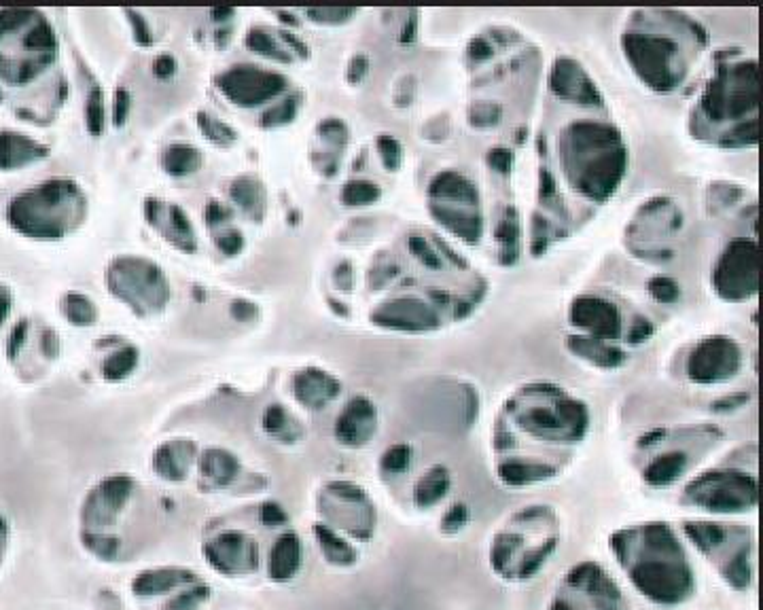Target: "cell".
Returning a JSON list of instances; mask_svg holds the SVG:
<instances>
[{"instance_id": "1", "label": "cell", "mask_w": 763, "mask_h": 610, "mask_svg": "<svg viewBox=\"0 0 763 610\" xmlns=\"http://www.w3.org/2000/svg\"><path fill=\"white\" fill-rule=\"evenodd\" d=\"M566 172L585 197L605 202L626 174V147L611 125L575 123L566 134Z\"/></svg>"}, {"instance_id": "2", "label": "cell", "mask_w": 763, "mask_h": 610, "mask_svg": "<svg viewBox=\"0 0 763 610\" xmlns=\"http://www.w3.org/2000/svg\"><path fill=\"white\" fill-rule=\"evenodd\" d=\"M87 212V197L68 178H53L15 195L7 206L9 225L32 240H62L79 227Z\"/></svg>"}, {"instance_id": "3", "label": "cell", "mask_w": 763, "mask_h": 610, "mask_svg": "<svg viewBox=\"0 0 763 610\" xmlns=\"http://www.w3.org/2000/svg\"><path fill=\"white\" fill-rule=\"evenodd\" d=\"M136 492V481L126 473L100 479L87 490L79 509V541L87 553L100 562H119L123 558L121 538L115 526L128 511Z\"/></svg>"}, {"instance_id": "4", "label": "cell", "mask_w": 763, "mask_h": 610, "mask_svg": "<svg viewBox=\"0 0 763 610\" xmlns=\"http://www.w3.org/2000/svg\"><path fill=\"white\" fill-rule=\"evenodd\" d=\"M130 591L140 610H200L210 600V585L198 572L181 566L140 570Z\"/></svg>"}, {"instance_id": "5", "label": "cell", "mask_w": 763, "mask_h": 610, "mask_svg": "<svg viewBox=\"0 0 763 610\" xmlns=\"http://www.w3.org/2000/svg\"><path fill=\"white\" fill-rule=\"evenodd\" d=\"M106 286L138 316L162 312L170 297V282L164 269L143 257H117L106 269Z\"/></svg>"}, {"instance_id": "6", "label": "cell", "mask_w": 763, "mask_h": 610, "mask_svg": "<svg viewBox=\"0 0 763 610\" xmlns=\"http://www.w3.org/2000/svg\"><path fill=\"white\" fill-rule=\"evenodd\" d=\"M626 58L632 68L645 83L655 89H672L681 81L683 64L681 53L677 51V43L668 37H658V34H643V32H626L624 37Z\"/></svg>"}, {"instance_id": "7", "label": "cell", "mask_w": 763, "mask_h": 610, "mask_svg": "<svg viewBox=\"0 0 763 610\" xmlns=\"http://www.w3.org/2000/svg\"><path fill=\"white\" fill-rule=\"evenodd\" d=\"M757 109V70L755 62H742L721 70L708 85L702 98V111L708 119H738Z\"/></svg>"}, {"instance_id": "8", "label": "cell", "mask_w": 763, "mask_h": 610, "mask_svg": "<svg viewBox=\"0 0 763 610\" xmlns=\"http://www.w3.org/2000/svg\"><path fill=\"white\" fill-rule=\"evenodd\" d=\"M219 92L238 106L251 109L265 102H272L282 92H287L289 79L276 70H265L253 64L232 66L217 77Z\"/></svg>"}, {"instance_id": "9", "label": "cell", "mask_w": 763, "mask_h": 610, "mask_svg": "<svg viewBox=\"0 0 763 610\" xmlns=\"http://www.w3.org/2000/svg\"><path fill=\"white\" fill-rule=\"evenodd\" d=\"M715 291L725 301H744L759 289L757 244L736 240L723 250L713 274Z\"/></svg>"}, {"instance_id": "10", "label": "cell", "mask_w": 763, "mask_h": 610, "mask_svg": "<svg viewBox=\"0 0 763 610\" xmlns=\"http://www.w3.org/2000/svg\"><path fill=\"white\" fill-rule=\"evenodd\" d=\"M206 564L221 577L238 579L259 570V545L242 530L225 528L206 538L202 545Z\"/></svg>"}, {"instance_id": "11", "label": "cell", "mask_w": 763, "mask_h": 610, "mask_svg": "<svg viewBox=\"0 0 763 610\" xmlns=\"http://www.w3.org/2000/svg\"><path fill=\"white\" fill-rule=\"evenodd\" d=\"M742 365V352L732 337H708L691 352L687 371L691 380L711 384L732 378Z\"/></svg>"}, {"instance_id": "12", "label": "cell", "mask_w": 763, "mask_h": 610, "mask_svg": "<svg viewBox=\"0 0 763 610\" xmlns=\"http://www.w3.org/2000/svg\"><path fill=\"white\" fill-rule=\"evenodd\" d=\"M145 219L153 229L162 233L166 242L183 250V253H195V248H198V233H195L189 214L181 206L159 200H147Z\"/></svg>"}, {"instance_id": "13", "label": "cell", "mask_w": 763, "mask_h": 610, "mask_svg": "<svg viewBox=\"0 0 763 610\" xmlns=\"http://www.w3.org/2000/svg\"><path fill=\"white\" fill-rule=\"evenodd\" d=\"M371 322L397 331H429L439 325V318L424 301L401 297L386 301L376 312H371Z\"/></svg>"}, {"instance_id": "14", "label": "cell", "mask_w": 763, "mask_h": 610, "mask_svg": "<svg viewBox=\"0 0 763 610\" xmlns=\"http://www.w3.org/2000/svg\"><path fill=\"white\" fill-rule=\"evenodd\" d=\"M571 322L596 339H615L621 335V316L613 303L598 297H581L571 308Z\"/></svg>"}, {"instance_id": "15", "label": "cell", "mask_w": 763, "mask_h": 610, "mask_svg": "<svg viewBox=\"0 0 763 610\" xmlns=\"http://www.w3.org/2000/svg\"><path fill=\"white\" fill-rule=\"evenodd\" d=\"M195 456H198V445H195L193 439H168L162 445H157V450L153 452L151 469L159 479L181 483L187 479Z\"/></svg>"}, {"instance_id": "16", "label": "cell", "mask_w": 763, "mask_h": 610, "mask_svg": "<svg viewBox=\"0 0 763 610\" xmlns=\"http://www.w3.org/2000/svg\"><path fill=\"white\" fill-rule=\"evenodd\" d=\"M376 422V407L365 397H357L344 407L342 416L337 418L335 435L340 443L348 447H359L365 445L371 435L376 433Z\"/></svg>"}, {"instance_id": "17", "label": "cell", "mask_w": 763, "mask_h": 610, "mask_svg": "<svg viewBox=\"0 0 763 610\" xmlns=\"http://www.w3.org/2000/svg\"><path fill=\"white\" fill-rule=\"evenodd\" d=\"M293 397L308 409L327 407L342 390V384L321 369H304L291 380Z\"/></svg>"}, {"instance_id": "18", "label": "cell", "mask_w": 763, "mask_h": 610, "mask_svg": "<svg viewBox=\"0 0 763 610\" xmlns=\"http://www.w3.org/2000/svg\"><path fill=\"white\" fill-rule=\"evenodd\" d=\"M552 89L556 96L564 100H575L585 104H600V94L590 81V77L583 73V68L573 60H558L552 73Z\"/></svg>"}, {"instance_id": "19", "label": "cell", "mask_w": 763, "mask_h": 610, "mask_svg": "<svg viewBox=\"0 0 763 610\" xmlns=\"http://www.w3.org/2000/svg\"><path fill=\"white\" fill-rule=\"evenodd\" d=\"M198 469L208 490H225L238 479L240 462L225 447H208L198 458Z\"/></svg>"}, {"instance_id": "20", "label": "cell", "mask_w": 763, "mask_h": 610, "mask_svg": "<svg viewBox=\"0 0 763 610\" xmlns=\"http://www.w3.org/2000/svg\"><path fill=\"white\" fill-rule=\"evenodd\" d=\"M47 155L41 142L28 138L26 134L3 132L0 134V170H17L34 164Z\"/></svg>"}, {"instance_id": "21", "label": "cell", "mask_w": 763, "mask_h": 610, "mask_svg": "<svg viewBox=\"0 0 763 610\" xmlns=\"http://www.w3.org/2000/svg\"><path fill=\"white\" fill-rule=\"evenodd\" d=\"M301 566V545L293 532L278 536L268 555V574L274 581H287Z\"/></svg>"}, {"instance_id": "22", "label": "cell", "mask_w": 763, "mask_h": 610, "mask_svg": "<svg viewBox=\"0 0 763 610\" xmlns=\"http://www.w3.org/2000/svg\"><path fill=\"white\" fill-rule=\"evenodd\" d=\"M229 197H232V202L246 214V217H251L255 221L263 219L265 202L268 200H265V189L259 178L251 174L236 178L232 187H229Z\"/></svg>"}, {"instance_id": "23", "label": "cell", "mask_w": 763, "mask_h": 610, "mask_svg": "<svg viewBox=\"0 0 763 610\" xmlns=\"http://www.w3.org/2000/svg\"><path fill=\"white\" fill-rule=\"evenodd\" d=\"M204 166V153L187 145V142H174V145L166 147L162 153V168L168 176L185 178L198 172Z\"/></svg>"}, {"instance_id": "24", "label": "cell", "mask_w": 763, "mask_h": 610, "mask_svg": "<svg viewBox=\"0 0 763 610\" xmlns=\"http://www.w3.org/2000/svg\"><path fill=\"white\" fill-rule=\"evenodd\" d=\"M429 195L433 200H452L473 206L477 204V189L467 181L465 176H460L456 172H443L433 178V183L429 187Z\"/></svg>"}, {"instance_id": "25", "label": "cell", "mask_w": 763, "mask_h": 610, "mask_svg": "<svg viewBox=\"0 0 763 610\" xmlns=\"http://www.w3.org/2000/svg\"><path fill=\"white\" fill-rule=\"evenodd\" d=\"M246 47L251 49L253 53H257V56L265 58V60H272V62H278V64H291L293 58L291 53L285 49V45H282V41L276 37H272V32L268 28H251L246 34Z\"/></svg>"}, {"instance_id": "26", "label": "cell", "mask_w": 763, "mask_h": 610, "mask_svg": "<svg viewBox=\"0 0 763 610\" xmlns=\"http://www.w3.org/2000/svg\"><path fill=\"white\" fill-rule=\"evenodd\" d=\"M431 212L435 214L441 225H446L452 233H456V236H460L463 240L477 242L479 236H482V221L473 217V214H467L463 210L458 212L454 208H439L433 204H431Z\"/></svg>"}, {"instance_id": "27", "label": "cell", "mask_w": 763, "mask_h": 610, "mask_svg": "<svg viewBox=\"0 0 763 610\" xmlns=\"http://www.w3.org/2000/svg\"><path fill=\"white\" fill-rule=\"evenodd\" d=\"M62 316L75 327H94L98 322L96 303L83 293H66L60 303Z\"/></svg>"}, {"instance_id": "28", "label": "cell", "mask_w": 763, "mask_h": 610, "mask_svg": "<svg viewBox=\"0 0 763 610\" xmlns=\"http://www.w3.org/2000/svg\"><path fill=\"white\" fill-rule=\"evenodd\" d=\"M138 356H140V352L136 346H123V348L111 352L100 365L102 378L106 382H121V380L130 378L134 369L138 367Z\"/></svg>"}, {"instance_id": "29", "label": "cell", "mask_w": 763, "mask_h": 610, "mask_svg": "<svg viewBox=\"0 0 763 610\" xmlns=\"http://www.w3.org/2000/svg\"><path fill=\"white\" fill-rule=\"evenodd\" d=\"M569 346L577 354L590 358V361H594L598 365H605V367H615L617 363L624 361V352H619L613 346H607L605 342H602V339H596V337H571Z\"/></svg>"}, {"instance_id": "30", "label": "cell", "mask_w": 763, "mask_h": 610, "mask_svg": "<svg viewBox=\"0 0 763 610\" xmlns=\"http://www.w3.org/2000/svg\"><path fill=\"white\" fill-rule=\"evenodd\" d=\"M198 128L212 142V145H217L221 149L234 147L238 142V132L232 128V125L221 121L219 117H215L208 111L198 113Z\"/></svg>"}, {"instance_id": "31", "label": "cell", "mask_w": 763, "mask_h": 610, "mask_svg": "<svg viewBox=\"0 0 763 610\" xmlns=\"http://www.w3.org/2000/svg\"><path fill=\"white\" fill-rule=\"evenodd\" d=\"M291 416L287 414V409L282 405H270L268 409L263 411V418H261V426L265 433H268L270 437H276V439H293L291 435V428L295 424H291Z\"/></svg>"}, {"instance_id": "32", "label": "cell", "mask_w": 763, "mask_h": 610, "mask_svg": "<svg viewBox=\"0 0 763 610\" xmlns=\"http://www.w3.org/2000/svg\"><path fill=\"white\" fill-rule=\"evenodd\" d=\"M382 197V189L369 181H350L342 189V202L346 206H369Z\"/></svg>"}, {"instance_id": "33", "label": "cell", "mask_w": 763, "mask_h": 610, "mask_svg": "<svg viewBox=\"0 0 763 610\" xmlns=\"http://www.w3.org/2000/svg\"><path fill=\"white\" fill-rule=\"evenodd\" d=\"M85 128L94 138L104 132V94L100 87H92L85 102Z\"/></svg>"}, {"instance_id": "34", "label": "cell", "mask_w": 763, "mask_h": 610, "mask_svg": "<svg viewBox=\"0 0 763 610\" xmlns=\"http://www.w3.org/2000/svg\"><path fill=\"white\" fill-rule=\"evenodd\" d=\"M299 100H301L299 96H291V98H285L282 102H278L276 106H272V109L265 113L261 119L263 128H280V125L291 123L299 111V104H301Z\"/></svg>"}, {"instance_id": "35", "label": "cell", "mask_w": 763, "mask_h": 610, "mask_svg": "<svg viewBox=\"0 0 763 610\" xmlns=\"http://www.w3.org/2000/svg\"><path fill=\"white\" fill-rule=\"evenodd\" d=\"M378 153L382 164L388 172H395L403 164V149L399 145V140L393 136H380L378 138Z\"/></svg>"}, {"instance_id": "36", "label": "cell", "mask_w": 763, "mask_h": 610, "mask_svg": "<svg viewBox=\"0 0 763 610\" xmlns=\"http://www.w3.org/2000/svg\"><path fill=\"white\" fill-rule=\"evenodd\" d=\"M649 293H651V297L655 301H660V303H674V301L679 299V295H681L679 286L674 284L670 278H666V276H655L649 282Z\"/></svg>"}, {"instance_id": "37", "label": "cell", "mask_w": 763, "mask_h": 610, "mask_svg": "<svg viewBox=\"0 0 763 610\" xmlns=\"http://www.w3.org/2000/svg\"><path fill=\"white\" fill-rule=\"evenodd\" d=\"M132 111V94L126 87L115 89V100H113V125L115 128H123L128 123Z\"/></svg>"}, {"instance_id": "38", "label": "cell", "mask_w": 763, "mask_h": 610, "mask_svg": "<svg viewBox=\"0 0 763 610\" xmlns=\"http://www.w3.org/2000/svg\"><path fill=\"white\" fill-rule=\"evenodd\" d=\"M306 15L316 24H342L348 22L352 15H357L354 9H308Z\"/></svg>"}, {"instance_id": "39", "label": "cell", "mask_w": 763, "mask_h": 610, "mask_svg": "<svg viewBox=\"0 0 763 610\" xmlns=\"http://www.w3.org/2000/svg\"><path fill=\"white\" fill-rule=\"evenodd\" d=\"M126 15H128V20L132 24L134 41L138 45H143V47L153 45V30H151V26H149V22L145 20V17L140 15L138 11H132V9H126Z\"/></svg>"}, {"instance_id": "40", "label": "cell", "mask_w": 763, "mask_h": 610, "mask_svg": "<svg viewBox=\"0 0 763 610\" xmlns=\"http://www.w3.org/2000/svg\"><path fill=\"white\" fill-rule=\"evenodd\" d=\"M407 246H410L412 255H414L418 261H422L427 267H431V269H439V267H441V259H439V255H437L435 250H433L427 242H424L422 238L412 236L410 242H407Z\"/></svg>"}, {"instance_id": "41", "label": "cell", "mask_w": 763, "mask_h": 610, "mask_svg": "<svg viewBox=\"0 0 763 610\" xmlns=\"http://www.w3.org/2000/svg\"><path fill=\"white\" fill-rule=\"evenodd\" d=\"M217 246L223 255L227 257H236L240 250L244 248V236L238 229H229L217 238Z\"/></svg>"}, {"instance_id": "42", "label": "cell", "mask_w": 763, "mask_h": 610, "mask_svg": "<svg viewBox=\"0 0 763 610\" xmlns=\"http://www.w3.org/2000/svg\"><path fill=\"white\" fill-rule=\"evenodd\" d=\"M232 210H229L227 206L219 204V202H210L204 210V219H206V225L208 227H219L223 223H227L229 219H232Z\"/></svg>"}, {"instance_id": "43", "label": "cell", "mask_w": 763, "mask_h": 610, "mask_svg": "<svg viewBox=\"0 0 763 610\" xmlns=\"http://www.w3.org/2000/svg\"><path fill=\"white\" fill-rule=\"evenodd\" d=\"M407 462H410V458H407V450L405 447H393V450L386 452L384 460H382V466L386 471L390 473H397V471H403Z\"/></svg>"}, {"instance_id": "44", "label": "cell", "mask_w": 763, "mask_h": 610, "mask_svg": "<svg viewBox=\"0 0 763 610\" xmlns=\"http://www.w3.org/2000/svg\"><path fill=\"white\" fill-rule=\"evenodd\" d=\"M176 60L170 56V53H164V56H159L155 62H153V73L159 81H170L174 75H176Z\"/></svg>"}, {"instance_id": "45", "label": "cell", "mask_w": 763, "mask_h": 610, "mask_svg": "<svg viewBox=\"0 0 763 610\" xmlns=\"http://www.w3.org/2000/svg\"><path fill=\"white\" fill-rule=\"evenodd\" d=\"M321 134L327 142H333V145H340V142H346V125L342 121L337 119H331V121H325L321 125Z\"/></svg>"}, {"instance_id": "46", "label": "cell", "mask_w": 763, "mask_h": 610, "mask_svg": "<svg viewBox=\"0 0 763 610\" xmlns=\"http://www.w3.org/2000/svg\"><path fill=\"white\" fill-rule=\"evenodd\" d=\"M9 549H11V524L9 519L0 513V568H3L7 562Z\"/></svg>"}, {"instance_id": "47", "label": "cell", "mask_w": 763, "mask_h": 610, "mask_svg": "<svg viewBox=\"0 0 763 610\" xmlns=\"http://www.w3.org/2000/svg\"><path fill=\"white\" fill-rule=\"evenodd\" d=\"M232 316L238 318V320H251L257 316V305L251 303V301H244V299H238L232 303Z\"/></svg>"}, {"instance_id": "48", "label": "cell", "mask_w": 763, "mask_h": 610, "mask_svg": "<svg viewBox=\"0 0 763 610\" xmlns=\"http://www.w3.org/2000/svg\"><path fill=\"white\" fill-rule=\"evenodd\" d=\"M490 166L496 168L499 172H507L511 168V153L507 149H494L488 155Z\"/></svg>"}, {"instance_id": "49", "label": "cell", "mask_w": 763, "mask_h": 610, "mask_svg": "<svg viewBox=\"0 0 763 610\" xmlns=\"http://www.w3.org/2000/svg\"><path fill=\"white\" fill-rule=\"evenodd\" d=\"M496 238H499V242H505V244H513L518 240V223L516 221H503L499 225V229H496Z\"/></svg>"}, {"instance_id": "50", "label": "cell", "mask_w": 763, "mask_h": 610, "mask_svg": "<svg viewBox=\"0 0 763 610\" xmlns=\"http://www.w3.org/2000/svg\"><path fill=\"white\" fill-rule=\"evenodd\" d=\"M367 70H369V62H367V58L357 56V58L352 60V64H350V68H348V81L359 83V81L367 75Z\"/></svg>"}, {"instance_id": "51", "label": "cell", "mask_w": 763, "mask_h": 610, "mask_svg": "<svg viewBox=\"0 0 763 610\" xmlns=\"http://www.w3.org/2000/svg\"><path fill=\"white\" fill-rule=\"evenodd\" d=\"M278 39H280V41H285L291 49H295L301 58H306V56H308V47H306L304 43H301L291 30H278Z\"/></svg>"}, {"instance_id": "52", "label": "cell", "mask_w": 763, "mask_h": 610, "mask_svg": "<svg viewBox=\"0 0 763 610\" xmlns=\"http://www.w3.org/2000/svg\"><path fill=\"white\" fill-rule=\"evenodd\" d=\"M469 53H471V58H475V60H488L492 56V47L484 39H475L471 43Z\"/></svg>"}, {"instance_id": "53", "label": "cell", "mask_w": 763, "mask_h": 610, "mask_svg": "<svg viewBox=\"0 0 763 610\" xmlns=\"http://www.w3.org/2000/svg\"><path fill=\"white\" fill-rule=\"evenodd\" d=\"M11 303H13V297L9 293L7 286H0V327H3V322L7 320L9 312H11Z\"/></svg>"}, {"instance_id": "54", "label": "cell", "mask_w": 763, "mask_h": 610, "mask_svg": "<svg viewBox=\"0 0 763 610\" xmlns=\"http://www.w3.org/2000/svg\"><path fill=\"white\" fill-rule=\"evenodd\" d=\"M335 282L342 284L344 291H350L352 286V272H350V263H342L335 269Z\"/></svg>"}, {"instance_id": "55", "label": "cell", "mask_w": 763, "mask_h": 610, "mask_svg": "<svg viewBox=\"0 0 763 610\" xmlns=\"http://www.w3.org/2000/svg\"><path fill=\"white\" fill-rule=\"evenodd\" d=\"M651 333H653V327L649 325L647 320H641V322H638V325L632 329L630 339H632V342H643V339H647Z\"/></svg>"}]
</instances>
